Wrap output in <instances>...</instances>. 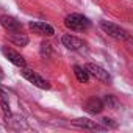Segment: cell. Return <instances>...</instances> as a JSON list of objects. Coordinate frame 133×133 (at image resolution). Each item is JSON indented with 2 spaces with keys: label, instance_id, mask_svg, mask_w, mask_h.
<instances>
[{
  "label": "cell",
  "instance_id": "12",
  "mask_svg": "<svg viewBox=\"0 0 133 133\" xmlns=\"http://www.w3.org/2000/svg\"><path fill=\"white\" fill-rule=\"evenodd\" d=\"M74 74H75V77L80 83H88L89 82V74L82 66H74Z\"/></svg>",
  "mask_w": 133,
  "mask_h": 133
},
{
  "label": "cell",
  "instance_id": "8",
  "mask_svg": "<svg viewBox=\"0 0 133 133\" xmlns=\"http://www.w3.org/2000/svg\"><path fill=\"white\" fill-rule=\"evenodd\" d=\"M0 25H2L6 31L10 33H16V31H22V24L19 21H16L11 16H2L0 17Z\"/></svg>",
  "mask_w": 133,
  "mask_h": 133
},
{
  "label": "cell",
  "instance_id": "11",
  "mask_svg": "<svg viewBox=\"0 0 133 133\" xmlns=\"http://www.w3.org/2000/svg\"><path fill=\"white\" fill-rule=\"evenodd\" d=\"M10 39H11V42H13V44H16V45H21V47H25V45L28 44V36H27V35H24L22 31L11 33Z\"/></svg>",
  "mask_w": 133,
  "mask_h": 133
},
{
  "label": "cell",
  "instance_id": "9",
  "mask_svg": "<svg viewBox=\"0 0 133 133\" xmlns=\"http://www.w3.org/2000/svg\"><path fill=\"white\" fill-rule=\"evenodd\" d=\"M61 42H63V45L66 49H69V50H80L85 45V42L80 38L74 36V35H64L61 38Z\"/></svg>",
  "mask_w": 133,
  "mask_h": 133
},
{
  "label": "cell",
  "instance_id": "6",
  "mask_svg": "<svg viewBox=\"0 0 133 133\" xmlns=\"http://www.w3.org/2000/svg\"><path fill=\"white\" fill-rule=\"evenodd\" d=\"M103 108H105V103L99 97H91L83 103V110L88 111L89 114H99V113H102Z\"/></svg>",
  "mask_w": 133,
  "mask_h": 133
},
{
  "label": "cell",
  "instance_id": "5",
  "mask_svg": "<svg viewBox=\"0 0 133 133\" xmlns=\"http://www.w3.org/2000/svg\"><path fill=\"white\" fill-rule=\"evenodd\" d=\"M2 53L14 64V66H17V68H27V61L24 59V56L21 55V53H17L16 50H13V49H10V47H2Z\"/></svg>",
  "mask_w": 133,
  "mask_h": 133
},
{
  "label": "cell",
  "instance_id": "7",
  "mask_svg": "<svg viewBox=\"0 0 133 133\" xmlns=\"http://www.w3.org/2000/svg\"><path fill=\"white\" fill-rule=\"evenodd\" d=\"M28 27L33 33H36L39 36H53V33H55L53 27L45 22H30Z\"/></svg>",
  "mask_w": 133,
  "mask_h": 133
},
{
  "label": "cell",
  "instance_id": "3",
  "mask_svg": "<svg viewBox=\"0 0 133 133\" xmlns=\"http://www.w3.org/2000/svg\"><path fill=\"white\" fill-rule=\"evenodd\" d=\"M21 74H22V77H24L25 80H28L30 83H33L35 86H38V88H41V89H49V88H50L49 82H47V80H44L39 74H36V72H35V71H31V69L22 68Z\"/></svg>",
  "mask_w": 133,
  "mask_h": 133
},
{
  "label": "cell",
  "instance_id": "2",
  "mask_svg": "<svg viewBox=\"0 0 133 133\" xmlns=\"http://www.w3.org/2000/svg\"><path fill=\"white\" fill-rule=\"evenodd\" d=\"M100 28H102L105 33H108L110 36L116 38V39H121V41L128 39V33H127L124 28H121L119 25H116V24H111V22L102 21V22H100Z\"/></svg>",
  "mask_w": 133,
  "mask_h": 133
},
{
  "label": "cell",
  "instance_id": "1",
  "mask_svg": "<svg viewBox=\"0 0 133 133\" xmlns=\"http://www.w3.org/2000/svg\"><path fill=\"white\" fill-rule=\"evenodd\" d=\"M64 25L71 28V30H75V31H83L89 27V21L83 16V14H78V13H72L69 16H66L64 19Z\"/></svg>",
  "mask_w": 133,
  "mask_h": 133
},
{
  "label": "cell",
  "instance_id": "4",
  "mask_svg": "<svg viewBox=\"0 0 133 133\" xmlns=\"http://www.w3.org/2000/svg\"><path fill=\"white\" fill-rule=\"evenodd\" d=\"M85 69L88 71V74L89 75H92L96 80H99V82H102V83H110V74L103 69V68H100L99 64H94V63H88L86 66H85Z\"/></svg>",
  "mask_w": 133,
  "mask_h": 133
},
{
  "label": "cell",
  "instance_id": "13",
  "mask_svg": "<svg viewBox=\"0 0 133 133\" xmlns=\"http://www.w3.org/2000/svg\"><path fill=\"white\" fill-rule=\"evenodd\" d=\"M102 124H103L105 127H113V128L116 127V124L111 122V119H108V117H103V119H102Z\"/></svg>",
  "mask_w": 133,
  "mask_h": 133
},
{
  "label": "cell",
  "instance_id": "14",
  "mask_svg": "<svg viewBox=\"0 0 133 133\" xmlns=\"http://www.w3.org/2000/svg\"><path fill=\"white\" fill-rule=\"evenodd\" d=\"M3 78V72H2V68H0V80Z\"/></svg>",
  "mask_w": 133,
  "mask_h": 133
},
{
  "label": "cell",
  "instance_id": "10",
  "mask_svg": "<svg viewBox=\"0 0 133 133\" xmlns=\"http://www.w3.org/2000/svg\"><path fill=\"white\" fill-rule=\"evenodd\" d=\"M72 124H74L75 127H80V128H88V130H102V128H103V127H102V125H99L97 122L89 121V119H86V117L75 119V121H72Z\"/></svg>",
  "mask_w": 133,
  "mask_h": 133
}]
</instances>
